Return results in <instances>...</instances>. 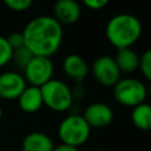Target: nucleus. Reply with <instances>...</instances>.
Masks as SVG:
<instances>
[{
	"label": "nucleus",
	"instance_id": "1",
	"mask_svg": "<svg viewBox=\"0 0 151 151\" xmlns=\"http://www.w3.org/2000/svg\"><path fill=\"white\" fill-rule=\"evenodd\" d=\"M24 44L37 57L50 58L60 47L63 26L50 15H40L29 20L22 29Z\"/></svg>",
	"mask_w": 151,
	"mask_h": 151
},
{
	"label": "nucleus",
	"instance_id": "2",
	"mask_svg": "<svg viewBox=\"0 0 151 151\" xmlns=\"http://www.w3.org/2000/svg\"><path fill=\"white\" fill-rule=\"evenodd\" d=\"M143 32V26L140 20L129 13H119L113 15L105 28V34L109 42L120 48L131 47L138 41Z\"/></svg>",
	"mask_w": 151,
	"mask_h": 151
},
{
	"label": "nucleus",
	"instance_id": "3",
	"mask_svg": "<svg viewBox=\"0 0 151 151\" xmlns=\"http://www.w3.org/2000/svg\"><path fill=\"white\" fill-rule=\"evenodd\" d=\"M91 134V127L81 114L71 113L59 124L58 136L63 144L79 147L85 144Z\"/></svg>",
	"mask_w": 151,
	"mask_h": 151
},
{
	"label": "nucleus",
	"instance_id": "4",
	"mask_svg": "<svg viewBox=\"0 0 151 151\" xmlns=\"http://www.w3.org/2000/svg\"><path fill=\"white\" fill-rule=\"evenodd\" d=\"M42 103L54 112H66L73 105V96L68 85L63 80L51 79L40 87Z\"/></svg>",
	"mask_w": 151,
	"mask_h": 151
},
{
	"label": "nucleus",
	"instance_id": "5",
	"mask_svg": "<svg viewBox=\"0 0 151 151\" xmlns=\"http://www.w3.org/2000/svg\"><path fill=\"white\" fill-rule=\"evenodd\" d=\"M146 96V86L136 78H120L113 86V97L123 106L134 107L145 103Z\"/></svg>",
	"mask_w": 151,
	"mask_h": 151
},
{
	"label": "nucleus",
	"instance_id": "6",
	"mask_svg": "<svg viewBox=\"0 0 151 151\" xmlns=\"http://www.w3.org/2000/svg\"><path fill=\"white\" fill-rule=\"evenodd\" d=\"M22 71L26 83L28 81L32 86L41 87L44 84L52 79L54 68L53 63L50 58L34 55Z\"/></svg>",
	"mask_w": 151,
	"mask_h": 151
},
{
	"label": "nucleus",
	"instance_id": "7",
	"mask_svg": "<svg viewBox=\"0 0 151 151\" xmlns=\"http://www.w3.org/2000/svg\"><path fill=\"white\" fill-rule=\"evenodd\" d=\"M91 72L94 79L100 85L106 87H113L117 84V81L120 79V74H122L114 61V58L106 54L98 57L92 63Z\"/></svg>",
	"mask_w": 151,
	"mask_h": 151
},
{
	"label": "nucleus",
	"instance_id": "8",
	"mask_svg": "<svg viewBox=\"0 0 151 151\" xmlns=\"http://www.w3.org/2000/svg\"><path fill=\"white\" fill-rule=\"evenodd\" d=\"M26 86L24 76L15 71H6L0 74V98L5 100L18 99Z\"/></svg>",
	"mask_w": 151,
	"mask_h": 151
},
{
	"label": "nucleus",
	"instance_id": "9",
	"mask_svg": "<svg viewBox=\"0 0 151 151\" xmlns=\"http://www.w3.org/2000/svg\"><path fill=\"white\" fill-rule=\"evenodd\" d=\"M88 126L92 129H103L109 126L113 120V111L105 103H92L90 104L84 113L81 114Z\"/></svg>",
	"mask_w": 151,
	"mask_h": 151
},
{
	"label": "nucleus",
	"instance_id": "10",
	"mask_svg": "<svg viewBox=\"0 0 151 151\" xmlns=\"http://www.w3.org/2000/svg\"><path fill=\"white\" fill-rule=\"evenodd\" d=\"M81 14L77 0H55L53 5V18L60 25H71L79 20Z\"/></svg>",
	"mask_w": 151,
	"mask_h": 151
},
{
	"label": "nucleus",
	"instance_id": "11",
	"mask_svg": "<svg viewBox=\"0 0 151 151\" xmlns=\"http://www.w3.org/2000/svg\"><path fill=\"white\" fill-rule=\"evenodd\" d=\"M63 71L71 80H73L77 84H80L86 78L90 67L81 55L72 53L64 59Z\"/></svg>",
	"mask_w": 151,
	"mask_h": 151
},
{
	"label": "nucleus",
	"instance_id": "12",
	"mask_svg": "<svg viewBox=\"0 0 151 151\" xmlns=\"http://www.w3.org/2000/svg\"><path fill=\"white\" fill-rule=\"evenodd\" d=\"M19 107L26 113H34L41 109L44 105L40 87L28 85L21 92L18 98Z\"/></svg>",
	"mask_w": 151,
	"mask_h": 151
},
{
	"label": "nucleus",
	"instance_id": "13",
	"mask_svg": "<svg viewBox=\"0 0 151 151\" xmlns=\"http://www.w3.org/2000/svg\"><path fill=\"white\" fill-rule=\"evenodd\" d=\"M54 143L52 138L40 131H34L25 136L22 139V151H52Z\"/></svg>",
	"mask_w": 151,
	"mask_h": 151
},
{
	"label": "nucleus",
	"instance_id": "14",
	"mask_svg": "<svg viewBox=\"0 0 151 151\" xmlns=\"http://www.w3.org/2000/svg\"><path fill=\"white\" fill-rule=\"evenodd\" d=\"M114 61H116L120 72L132 73L138 68L139 55L131 47L120 48L117 51V54L114 57Z\"/></svg>",
	"mask_w": 151,
	"mask_h": 151
},
{
	"label": "nucleus",
	"instance_id": "15",
	"mask_svg": "<svg viewBox=\"0 0 151 151\" xmlns=\"http://www.w3.org/2000/svg\"><path fill=\"white\" fill-rule=\"evenodd\" d=\"M131 120L133 125L142 131H149L151 129V107L146 103H142L132 107Z\"/></svg>",
	"mask_w": 151,
	"mask_h": 151
},
{
	"label": "nucleus",
	"instance_id": "16",
	"mask_svg": "<svg viewBox=\"0 0 151 151\" xmlns=\"http://www.w3.org/2000/svg\"><path fill=\"white\" fill-rule=\"evenodd\" d=\"M34 55L28 51V48L26 46H21L18 47L15 50H12V58L11 61H13L18 67L20 68H25V66L28 64V61L33 58Z\"/></svg>",
	"mask_w": 151,
	"mask_h": 151
},
{
	"label": "nucleus",
	"instance_id": "17",
	"mask_svg": "<svg viewBox=\"0 0 151 151\" xmlns=\"http://www.w3.org/2000/svg\"><path fill=\"white\" fill-rule=\"evenodd\" d=\"M138 68L140 70L142 74L145 77L146 80L151 79V51L150 50H146L139 57Z\"/></svg>",
	"mask_w": 151,
	"mask_h": 151
},
{
	"label": "nucleus",
	"instance_id": "18",
	"mask_svg": "<svg viewBox=\"0 0 151 151\" xmlns=\"http://www.w3.org/2000/svg\"><path fill=\"white\" fill-rule=\"evenodd\" d=\"M12 58V48L8 45L5 37L0 35V67L5 66L11 61Z\"/></svg>",
	"mask_w": 151,
	"mask_h": 151
},
{
	"label": "nucleus",
	"instance_id": "19",
	"mask_svg": "<svg viewBox=\"0 0 151 151\" xmlns=\"http://www.w3.org/2000/svg\"><path fill=\"white\" fill-rule=\"evenodd\" d=\"M2 1L9 9L14 12H25L31 7L33 2V0H2Z\"/></svg>",
	"mask_w": 151,
	"mask_h": 151
},
{
	"label": "nucleus",
	"instance_id": "20",
	"mask_svg": "<svg viewBox=\"0 0 151 151\" xmlns=\"http://www.w3.org/2000/svg\"><path fill=\"white\" fill-rule=\"evenodd\" d=\"M5 38H6L8 45L11 46L12 50H15L18 47L25 46V44H24V37H22V33L21 32H12L7 37H5Z\"/></svg>",
	"mask_w": 151,
	"mask_h": 151
},
{
	"label": "nucleus",
	"instance_id": "21",
	"mask_svg": "<svg viewBox=\"0 0 151 151\" xmlns=\"http://www.w3.org/2000/svg\"><path fill=\"white\" fill-rule=\"evenodd\" d=\"M81 1H83V4H84L87 8L97 11V9L104 8V7L109 4L110 0H81Z\"/></svg>",
	"mask_w": 151,
	"mask_h": 151
},
{
	"label": "nucleus",
	"instance_id": "22",
	"mask_svg": "<svg viewBox=\"0 0 151 151\" xmlns=\"http://www.w3.org/2000/svg\"><path fill=\"white\" fill-rule=\"evenodd\" d=\"M71 91H72L73 99H74V98H81V97L85 94V90H84V87L81 86V84H77L73 90L71 88Z\"/></svg>",
	"mask_w": 151,
	"mask_h": 151
},
{
	"label": "nucleus",
	"instance_id": "23",
	"mask_svg": "<svg viewBox=\"0 0 151 151\" xmlns=\"http://www.w3.org/2000/svg\"><path fill=\"white\" fill-rule=\"evenodd\" d=\"M52 151H79L78 147H74V146H71V145H67V144H59V145H54L53 150Z\"/></svg>",
	"mask_w": 151,
	"mask_h": 151
},
{
	"label": "nucleus",
	"instance_id": "24",
	"mask_svg": "<svg viewBox=\"0 0 151 151\" xmlns=\"http://www.w3.org/2000/svg\"><path fill=\"white\" fill-rule=\"evenodd\" d=\"M1 118H2V107L0 106V120H1Z\"/></svg>",
	"mask_w": 151,
	"mask_h": 151
},
{
	"label": "nucleus",
	"instance_id": "25",
	"mask_svg": "<svg viewBox=\"0 0 151 151\" xmlns=\"http://www.w3.org/2000/svg\"><path fill=\"white\" fill-rule=\"evenodd\" d=\"M96 151H104V150H96Z\"/></svg>",
	"mask_w": 151,
	"mask_h": 151
}]
</instances>
